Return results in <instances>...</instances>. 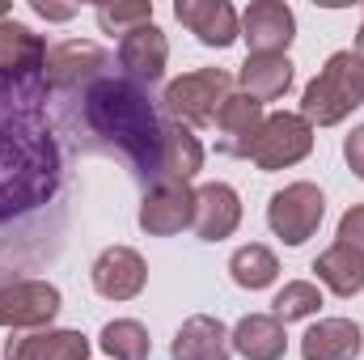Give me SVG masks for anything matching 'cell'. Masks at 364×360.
Returning a JSON list of instances; mask_svg holds the SVG:
<instances>
[{"mask_svg":"<svg viewBox=\"0 0 364 360\" xmlns=\"http://www.w3.org/2000/svg\"><path fill=\"white\" fill-rule=\"evenodd\" d=\"M43 97V73L0 77V221L47 203L60 186V149Z\"/></svg>","mask_w":364,"mask_h":360,"instance_id":"cell-1","label":"cell"},{"mask_svg":"<svg viewBox=\"0 0 364 360\" xmlns=\"http://www.w3.org/2000/svg\"><path fill=\"white\" fill-rule=\"evenodd\" d=\"M85 123L93 136L114 144L132 157L140 179H157V149H161V123L149 93L127 77H97L85 90Z\"/></svg>","mask_w":364,"mask_h":360,"instance_id":"cell-2","label":"cell"},{"mask_svg":"<svg viewBox=\"0 0 364 360\" xmlns=\"http://www.w3.org/2000/svg\"><path fill=\"white\" fill-rule=\"evenodd\" d=\"M364 106V60L356 51H335L301 93V119L309 127H335Z\"/></svg>","mask_w":364,"mask_h":360,"instance_id":"cell-3","label":"cell"},{"mask_svg":"<svg viewBox=\"0 0 364 360\" xmlns=\"http://www.w3.org/2000/svg\"><path fill=\"white\" fill-rule=\"evenodd\" d=\"M233 93V77L225 68H195L166 85V115L186 127H208L220 110V102Z\"/></svg>","mask_w":364,"mask_h":360,"instance_id":"cell-4","label":"cell"},{"mask_svg":"<svg viewBox=\"0 0 364 360\" xmlns=\"http://www.w3.org/2000/svg\"><path fill=\"white\" fill-rule=\"evenodd\" d=\"M314 153V127L292 115V110H279V115H267L255 144H250V162L263 170V174H275V170H288L296 162H305Z\"/></svg>","mask_w":364,"mask_h":360,"instance_id":"cell-5","label":"cell"},{"mask_svg":"<svg viewBox=\"0 0 364 360\" xmlns=\"http://www.w3.org/2000/svg\"><path fill=\"white\" fill-rule=\"evenodd\" d=\"M326 216V195L314 182H288L284 191H275L267 203V225L284 246H301L318 233Z\"/></svg>","mask_w":364,"mask_h":360,"instance_id":"cell-6","label":"cell"},{"mask_svg":"<svg viewBox=\"0 0 364 360\" xmlns=\"http://www.w3.org/2000/svg\"><path fill=\"white\" fill-rule=\"evenodd\" d=\"M60 309H64V297L47 280H13V284H0V327L38 331V327H51Z\"/></svg>","mask_w":364,"mask_h":360,"instance_id":"cell-7","label":"cell"},{"mask_svg":"<svg viewBox=\"0 0 364 360\" xmlns=\"http://www.w3.org/2000/svg\"><path fill=\"white\" fill-rule=\"evenodd\" d=\"M140 229L149 238H174L195 221V191L191 182H153L140 199Z\"/></svg>","mask_w":364,"mask_h":360,"instance_id":"cell-8","label":"cell"},{"mask_svg":"<svg viewBox=\"0 0 364 360\" xmlns=\"http://www.w3.org/2000/svg\"><path fill=\"white\" fill-rule=\"evenodd\" d=\"M106 68V51L97 43H81V38H68V43H55L47 47V60H43V85L47 90H90Z\"/></svg>","mask_w":364,"mask_h":360,"instance_id":"cell-9","label":"cell"},{"mask_svg":"<svg viewBox=\"0 0 364 360\" xmlns=\"http://www.w3.org/2000/svg\"><path fill=\"white\" fill-rule=\"evenodd\" d=\"M242 38L250 55H284L296 38V17L284 0H255L242 13Z\"/></svg>","mask_w":364,"mask_h":360,"instance_id":"cell-10","label":"cell"},{"mask_svg":"<svg viewBox=\"0 0 364 360\" xmlns=\"http://www.w3.org/2000/svg\"><path fill=\"white\" fill-rule=\"evenodd\" d=\"M93 288L106 297V301H132L144 292L149 284V263L140 259V250L132 246H106L97 259H93Z\"/></svg>","mask_w":364,"mask_h":360,"instance_id":"cell-11","label":"cell"},{"mask_svg":"<svg viewBox=\"0 0 364 360\" xmlns=\"http://www.w3.org/2000/svg\"><path fill=\"white\" fill-rule=\"evenodd\" d=\"M174 17L203 43V47H229L242 38V17L229 0H178Z\"/></svg>","mask_w":364,"mask_h":360,"instance_id":"cell-12","label":"cell"},{"mask_svg":"<svg viewBox=\"0 0 364 360\" xmlns=\"http://www.w3.org/2000/svg\"><path fill=\"white\" fill-rule=\"evenodd\" d=\"M242 225V195L229 186V182H208L195 191V221L191 229L203 238V242H225L233 238Z\"/></svg>","mask_w":364,"mask_h":360,"instance_id":"cell-13","label":"cell"},{"mask_svg":"<svg viewBox=\"0 0 364 360\" xmlns=\"http://www.w3.org/2000/svg\"><path fill=\"white\" fill-rule=\"evenodd\" d=\"M166 64H170V43L153 21L119 38V68L127 73V81L153 85V81H161Z\"/></svg>","mask_w":364,"mask_h":360,"instance_id":"cell-14","label":"cell"},{"mask_svg":"<svg viewBox=\"0 0 364 360\" xmlns=\"http://www.w3.org/2000/svg\"><path fill=\"white\" fill-rule=\"evenodd\" d=\"M263 102H255V97H246V93H229L225 102H220V110H216V132H220V140H216V149L220 153H229V157H246L250 153V144H255V136H259V127H263Z\"/></svg>","mask_w":364,"mask_h":360,"instance_id":"cell-15","label":"cell"},{"mask_svg":"<svg viewBox=\"0 0 364 360\" xmlns=\"http://www.w3.org/2000/svg\"><path fill=\"white\" fill-rule=\"evenodd\" d=\"M199 170H203L199 136L178 119H166L161 123V149H157V182H191Z\"/></svg>","mask_w":364,"mask_h":360,"instance_id":"cell-16","label":"cell"},{"mask_svg":"<svg viewBox=\"0 0 364 360\" xmlns=\"http://www.w3.org/2000/svg\"><path fill=\"white\" fill-rule=\"evenodd\" d=\"M364 352V331L352 318H322L301 335V360H356Z\"/></svg>","mask_w":364,"mask_h":360,"instance_id":"cell-17","label":"cell"},{"mask_svg":"<svg viewBox=\"0 0 364 360\" xmlns=\"http://www.w3.org/2000/svg\"><path fill=\"white\" fill-rule=\"evenodd\" d=\"M4 360H90V339L81 331H30L4 344Z\"/></svg>","mask_w":364,"mask_h":360,"instance_id":"cell-18","label":"cell"},{"mask_svg":"<svg viewBox=\"0 0 364 360\" xmlns=\"http://www.w3.org/2000/svg\"><path fill=\"white\" fill-rule=\"evenodd\" d=\"M229 331L220 318L212 314H191L178 327L174 344H170V356L174 360H229Z\"/></svg>","mask_w":364,"mask_h":360,"instance_id":"cell-19","label":"cell"},{"mask_svg":"<svg viewBox=\"0 0 364 360\" xmlns=\"http://www.w3.org/2000/svg\"><path fill=\"white\" fill-rule=\"evenodd\" d=\"M43 60H47V43L30 26L4 17L0 21V77H38Z\"/></svg>","mask_w":364,"mask_h":360,"instance_id":"cell-20","label":"cell"},{"mask_svg":"<svg viewBox=\"0 0 364 360\" xmlns=\"http://www.w3.org/2000/svg\"><path fill=\"white\" fill-rule=\"evenodd\" d=\"M229 348L246 360H284V352H288L284 322L275 314H246L229 331Z\"/></svg>","mask_w":364,"mask_h":360,"instance_id":"cell-21","label":"cell"},{"mask_svg":"<svg viewBox=\"0 0 364 360\" xmlns=\"http://www.w3.org/2000/svg\"><path fill=\"white\" fill-rule=\"evenodd\" d=\"M237 85L255 102H279L292 85V60L288 55H246V64L237 68Z\"/></svg>","mask_w":364,"mask_h":360,"instance_id":"cell-22","label":"cell"},{"mask_svg":"<svg viewBox=\"0 0 364 360\" xmlns=\"http://www.w3.org/2000/svg\"><path fill=\"white\" fill-rule=\"evenodd\" d=\"M314 271H318V284H326L335 297H356L364 292V255L335 242L326 246L318 259H314Z\"/></svg>","mask_w":364,"mask_h":360,"instance_id":"cell-23","label":"cell"},{"mask_svg":"<svg viewBox=\"0 0 364 360\" xmlns=\"http://www.w3.org/2000/svg\"><path fill=\"white\" fill-rule=\"evenodd\" d=\"M229 275H233L237 288L259 292V288H272L275 284V275H279V259H275L263 242H250V246L233 250V259H229Z\"/></svg>","mask_w":364,"mask_h":360,"instance_id":"cell-24","label":"cell"},{"mask_svg":"<svg viewBox=\"0 0 364 360\" xmlns=\"http://www.w3.org/2000/svg\"><path fill=\"white\" fill-rule=\"evenodd\" d=\"M97 348H102L110 360H149L153 339H149L144 322H136V318H114V322L102 327Z\"/></svg>","mask_w":364,"mask_h":360,"instance_id":"cell-25","label":"cell"},{"mask_svg":"<svg viewBox=\"0 0 364 360\" xmlns=\"http://www.w3.org/2000/svg\"><path fill=\"white\" fill-rule=\"evenodd\" d=\"M322 309V288L309 284V280H292L275 292L272 301V314L279 322H301V318H314Z\"/></svg>","mask_w":364,"mask_h":360,"instance_id":"cell-26","label":"cell"},{"mask_svg":"<svg viewBox=\"0 0 364 360\" xmlns=\"http://www.w3.org/2000/svg\"><path fill=\"white\" fill-rule=\"evenodd\" d=\"M153 21V0H136V4H97V26L106 34H132L140 26Z\"/></svg>","mask_w":364,"mask_h":360,"instance_id":"cell-27","label":"cell"},{"mask_svg":"<svg viewBox=\"0 0 364 360\" xmlns=\"http://www.w3.org/2000/svg\"><path fill=\"white\" fill-rule=\"evenodd\" d=\"M339 242L364 255V203H352V208L339 216Z\"/></svg>","mask_w":364,"mask_h":360,"instance_id":"cell-28","label":"cell"},{"mask_svg":"<svg viewBox=\"0 0 364 360\" xmlns=\"http://www.w3.org/2000/svg\"><path fill=\"white\" fill-rule=\"evenodd\" d=\"M343 162H348V170H352L356 179H364V123L348 132V140H343Z\"/></svg>","mask_w":364,"mask_h":360,"instance_id":"cell-29","label":"cell"},{"mask_svg":"<svg viewBox=\"0 0 364 360\" xmlns=\"http://www.w3.org/2000/svg\"><path fill=\"white\" fill-rule=\"evenodd\" d=\"M30 9H34L38 17H47V21H68V17H77V9H73V4H47V0H30Z\"/></svg>","mask_w":364,"mask_h":360,"instance_id":"cell-30","label":"cell"},{"mask_svg":"<svg viewBox=\"0 0 364 360\" xmlns=\"http://www.w3.org/2000/svg\"><path fill=\"white\" fill-rule=\"evenodd\" d=\"M356 55L364 60V21H360V34H356Z\"/></svg>","mask_w":364,"mask_h":360,"instance_id":"cell-31","label":"cell"},{"mask_svg":"<svg viewBox=\"0 0 364 360\" xmlns=\"http://www.w3.org/2000/svg\"><path fill=\"white\" fill-rule=\"evenodd\" d=\"M4 17H9V4H4V0H0V21H4Z\"/></svg>","mask_w":364,"mask_h":360,"instance_id":"cell-32","label":"cell"}]
</instances>
